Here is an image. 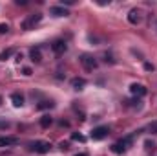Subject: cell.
Wrapping results in <instances>:
<instances>
[{
  "mask_svg": "<svg viewBox=\"0 0 157 156\" xmlns=\"http://www.w3.org/2000/svg\"><path fill=\"white\" fill-rule=\"evenodd\" d=\"M29 147H31V151H35V153H39V154H46V153H49V149H51V143H49V142L37 140V142L29 143Z\"/></svg>",
  "mask_w": 157,
  "mask_h": 156,
  "instance_id": "cell-1",
  "label": "cell"
},
{
  "mask_svg": "<svg viewBox=\"0 0 157 156\" xmlns=\"http://www.w3.org/2000/svg\"><path fill=\"white\" fill-rule=\"evenodd\" d=\"M42 20V13H35V15H29L28 18H24L22 22V30H33L37 24Z\"/></svg>",
  "mask_w": 157,
  "mask_h": 156,
  "instance_id": "cell-2",
  "label": "cell"
},
{
  "mask_svg": "<svg viewBox=\"0 0 157 156\" xmlns=\"http://www.w3.org/2000/svg\"><path fill=\"white\" fill-rule=\"evenodd\" d=\"M80 64H82V68L88 70V72H93V70L97 68V61H95L91 55H82V57H80Z\"/></svg>",
  "mask_w": 157,
  "mask_h": 156,
  "instance_id": "cell-3",
  "label": "cell"
},
{
  "mask_svg": "<svg viewBox=\"0 0 157 156\" xmlns=\"http://www.w3.org/2000/svg\"><path fill=\"white\" fill-rule=\"evenodd\" d=\"M130 143H132V138H124V140H121V142H117V143L112 145V151H113L115 154H122V153L128 149Z\"/></svg>",
  "mask_w": 157,
  "mask_h": 156,
  "instance_id": "cell-4",
  "label": "cell"
},
{
  "mask_svg": "<svg viewBox=\"0 0 157 156\" xmlns=\"http://www.w3.org/2000/svg\"><path fill=\"white\" fill-rule=\"evenodd\" d=\"M108 132H110L108 127H97L91 130V140H104L108 136Z\"/></svg>",
  "mask_w": 157,
  "mask_h": 156,
  "instance_id": "cell-5",
  "label": "cell"
},
{
  "mask_svg": "<svg viewBox=\"0 0 157 156\" xmlns=\"http://www.w3.org/2000/svg\"><path fill=\"white\" fill-rule=\"evenodd\" d=\"M130 92H132L133 96H137V97L146 96V88H144V84H141V83H133V84H130Z\"/></svg>",
  "mask_w": 157,
  "mask_h": 156,
  "instance_id": "cell-6",
  "label": "cell"
},
{
  "mask_svg": "<svg viewBox=\"0 0 157 156\" xmlns=\"http://www.w3.org/2000/svg\"><path fill=\"white\" fill-rule=\"evenodd\" d=\"M51 50H53V53H55V55H62V53L68 50V46H66V42H64V40H55V42L51 44Z\"/></svg>",
  "mask_w": 157,
  "mask_h": 156,
  "instance_id": "cell-7",
  "label": "cell"
},
{
  "mask_svg": "<svg viewBox=\"0 0 157 156\" xmlns=\"http://www.w3.org/2000/svg\"><path fill=\"white\" fill-rule=\"evenodd\" d=\"M128 22L133 24V26H137V24L141 22V11H139V9H132V11L128 13Z\"/></svg>",
  "mask_w": 157,
  "mask_h": 156,
  "instance_id": "cell-8",
  "label": "cell"
},
{
  "mask_svg": "<svg viewBox=\"0 0 157 156\" xmlns=\"http://www.w3.org/2000/svg\"><path fill=\"white\" fill-rule=\"evenodd\" d=\"M49 13L55 15V17H68V15H70L68 9H66L64 6H53V7L49 9Z\"/></svg>",
  "mask_w": 157,
  "mask_h": 156,
  "instance_id": "cell-9",
  "label": "cell"
},
{
  "mask_svg": "<svg viewBox=\"0 0 157 156\" xmlns=\"http://www.w3.org/2000/svg\"><path fill=\"white\" fill-rule=\"evenodd\" d=\"M17 143H18V138H15V136L0 138V147H9V145H17Z\"/></svg>",
  "mask_w": 157,
  "mask_h": 156,
  "instance_id": "cell-10",
  "label": "cell"
},
{
  "mask_svg": "<svg viewBox=\"0 0 157 156\" xmlns=\"http://www.w3.org/2000/svg\"><path fill=\"white\" fill-rule=\"evenodd\" d=\"M11 103H13L15 107H22V105H24V96H22L20 92H13V94H11Z\"/></svg>",
  "mask_w": 157,
  "mask_h": 156,
  "instance_id": "cell-11",
  "label": "cell"
},
{
  "mask_svg": "<svg viewBox=\"0 0 157 156\" xmlns=\"http://www.w3.org/2000/svg\"><path fill=\"white\" fill-rule=\"evenodd\" d=\"M29 57H31V61H35V63H40V61H42V55H40L39 48H31V50H29Z\"/></svg>",
  "mask_w": 157,
  "mask_h": 156,
  "instance_id": "cell-12",
  "label": "cell"
},
{
  "mask_svg": "<svg viewBox=\"0 0 157 156\" xmlns=\"http://www.w3.org/2000/svg\"><path fill=\"white\" fill-rule=\"evenodd\" d=\"M84 84H86V81H84V79H80V77H75L73 81H71V86H73L75 90H82V88H84Z\"/></svg>",
  "mask_w": 157,
  "mask_h": 156,
  "instance_id": "cell-13",
  "label": "cell"
},
{
  "mask_svg": "<svg viewBox=\"0 0 157 156\" xmlns=\"http://www.w3.org/2000/svg\"><path fill=\"white\" fill-rule=\"evenodd\" d=\"M13 53H15V50H13V48H7V50H4V51L0 53V61H7V59L13 55Z\"/></svg>",
  "mask_w": 157,
  "mask_h": 156,
  "instance_id": "cell-14",
  "label": "cell"
},
{
  "mask_svg": "<svg viewBox=\"0 0 157 156\" xmlns=\"http://www.w3.org/2000/svg\"><path fill=\"white\" fill-rule=\"evenodd\" d=\"M51 121H53V119H51L49 116H42V117H40V127H44V129H48V127L51 125Z\"/></svg>",
  "mask_w": 157,
  "mask_h": 156,
  "instance_id": "cell-15",
  "label": "cell"
},
{
  "mask_svg": "<svg viewBox=\"0 0 157 156\" xmlns=\"http://www.w3.org/2000/svg\"><path fill=\"white\" fill-rule=\"evenodd\" d=\"M71 140H75V142H86V138H84L82 134H77V132L71 134Z\"/></svg>",
  "mask_w": 157,
  "mask_h": 156,
  "instance_id": "cell-16",
  "label": "cell"
},
{
  "mask_svg": "<svg viewBox=\"0 0 157 156\" xmlns=\"http://www.w3.org/2000/svg\"><path fill=\"white\" fill-rule=\"evenodd\" d=\"M48 107L51 109V107H53V103H51V101H42V103L39 105V109H48Z\"/></svg>",
  "mask_w": 157,
  "mask_h": 156,
  "instance_id": "cell-17",
  "label": "cell"
},
{
  "mask_svg": "<svg viewBox=\"0 0 157 156\" xmlns=\"http://www.w3.org/2000/svg\"><path fill=\"white\" fill-rule=\"evenodd\" d=\"M148 130H150L152 134H157V121H154V123H152V125L148 127Z\"/></svg>",
  "mask_w": 157,
  "mask_h": 156,
  "instance_id": "cell-18",
  "label": "cell"
},
{
  "mask_svg": "<svg viewBox=\"0 0 157 156\" xmlns=\"http://www.w3.org/2000/svg\"><path fill=\"white\" fill-rule=\"evenodd\" d=\"M9 31V26L7 24H0V33H7Z\"/></svg>",
  "mask_w": 157,
  "mask_h": 156,
  "instance_id": "cell-19",
  "label": "cell"
},
{
  "mask_svg": "<svg viewBox=\"0 0 157 156\" xmlns=\"http://www.w3.org/2000/svg\"><path fill=\"white\" fill-rule=\"evenodd\" d=\"M144 70H146V72H154V64H150V63H144Z\"/></svg>",
  "mask_w": 157,
  "mask_h": 156,
  "instance_id": "cell-20",
  "label": "cell"
},
{
  "mask_svg": "<svg viewBox=\"0 0 157 156\" xmlns=\"http://www.w3.org/2000/svg\"><path fill=\"white\" fill-rule=\"evenodd\" d=\"M24 76H31V68H24Z\"/></svg>",
  "mask_w": 157,
  "mask_h": 156,
  "instance_id": "cell-21",
  "label": "cell"
},
{
  "mask_svg": "<svg viewBox=\"0 0 157 156\" xmlns=\"http://www.w3.org/2000/svg\"><path fill=\"white\" fill-rule=\"evenodd\" d=\"M75 156H88L86 153H80V154H75Z\"/></svg>",
  "mask_w": 157,
  "mask_h": 156,
  "instance_id": "cell-22",
  "label": "cell"
},
{
  "mask_svg": "<svg viewBox=\"0 0 157 156\" xmlns=\"http://www.w3.org/2000/svg\"><path fill=\"white\" fill-rule=\"evenodd\" d=\"M0 105H2V96H0Z\"/></svg>",
  "mask_w": 157,
  "mask_h": 156,
  "instance_id": "cell-23",
  "label": "cell"
}]
</instances>
